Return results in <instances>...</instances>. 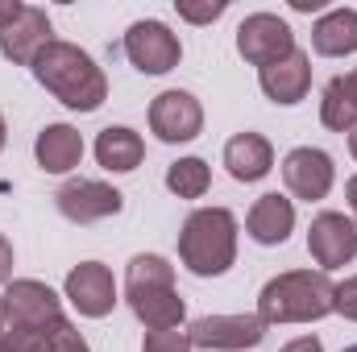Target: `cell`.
<instances>
[{"instance_id":"cell-27","label":"cell","mask_w":357,"mask_h":352,"mask_svg":"<svg viewBox=\"0 0 357 352\" xmlns=\"http://www.w3.org/2000/svg\"><path fill=\"white\" fill-rule=\"evenodd\" d=\"M8 278H13V245L0 232V286H8Z\"/></svg>"},{"instance_id":"cell-17","label":"cell","mask_w":357,"mask_h":352,"mask_svg":"<svg viewBox=\"0 0 357 352\" xmlns=\"http://www.w3.org/2000/svg\"><path fill=\"white\" fill-rule=\"evenodd\" d=\"M33 158H38V166H42L46 175H67V170H75L79 158H84V137H79V129H71V125H46V129L38 133V141H33Z\"/></svg>"},{"instance_id":"cell-24","label":"cell","mask_w":357,"mask_h":352,"mask_svg":"<svg viewBox=\"0 0 357 352\" xmlns=\"http://www.w3.org/2000/svg\"><path fill=\"white\" fill-rule=\"evenodd\" d=\"M191 336L187 332H150L146 340H142V352H191Z\"/></svg>"},{"instance_id":"cell-32","label":"cell","mask_w":357,"mask_h":352,"mask_svg":"<svg viewBox=\"0 0 357 352\" xmlns=\"http://www.w3.org/2000/svg\"><path fill=\"white\" fill-rule=\"evenodd\" d=\"M349 154H354V158H357V129H354V133H349Z\"/></svg>"},{"instance_id":"cell-29","label":"cell","mask_w":357,"mask_h":352,"mask_svg":"<svg viewBox=\"0 0 357 352\" xmlns=\"http://www.w3.org/2000/svg\"><path fill=\"white\" fill-rule=\"evenodd\" d=\"M282 352H324V344H320V336H299V340H291Z\"/></svg>"},{"instance_id":"cell-20","label":"cell","mask_w":357,"mask_h":352,"mask_svg":"<svg viewBox=\"0 0 357 352\" xmlns=\"http://www.w3.org/2000/svg\"><path fill=\"white\" fill-rule=\"evenodd\" d=\"M312 50L320 58H345L357 50V8H333L312 25Z\"/></svg>"},{"instance_id":"cell-9","label":"cell","mask_w":357,"mask_h":352,"mask_svg":"<svg viewBox=\"0 0 357 352\" xmlns=\"http://www.w3.org/2000/svg\"><path fill=\"white\" fill-rule=\"evenodd\" d=\"M195 349H216V352H241L258 349L266 340V323L258 315H204L187 328Z\"/></svg>"},{"instance_id":"cell-30","label":"cell","mask_w":357,"mask_h":352,"mask_svg":"<svg viewBox=\"0 0 357 352\" xmlns=\"http://www.w3.org/2000/svg\"><path fill=\"white\" fill-rule=\"evenodd\" d=\"M291 8L295 13H316V8H324V0H291Z\"/></svg>"},{"instance_id":"cell-26","label":"cell","mask_w":357,"mask_h":352,"mask_svg":"<svg viewBox=\"0 0 357 352\" xmlns=\"http://www.w3.org/2000/svg\"><path fill=\"white\" fill-rule=\"evenodd\" d=\"M54 352H91V349H88V340L75 332V323H71V328L59 336V349H54Z\"/></svg>"},{"instance_id":"cell-25","label":"cell","mask_w":357,"mask_h":352,"mask_svg":"<svg viewBox=\"0 0 357 352\" xmlns=\"http://www.w3.org/2000/svg\"><path fill=\"white\" fill-rule=\"evenodd\" d=\"M333 311L357 323V273H354V278H345V282L337 286V294H333Z\"/></svg>"},{"instance_id":"cell-8","label":"cell","mask_w":357,"mask_h":352,"mask_svg":"<svg viewBox=\"0 0 357 352\" xmlns=\"http://www.w3.org/2000/svg\"><path fill=\"white\" fill-rule=\"evenodd\" d=\"M54 203L71 224H100L125 207V195L100 178H71L54 191Z\"/></svg>"},{"instance_id":"cell-23","label":"cell","mask_w":357,"mask_h":352,"mask_svg":"<svg viewBox=\"0 0 357 352\" xmlns=\"http://www.w3.org/2000/svg\"><path fill=\"white\" fill-rule=\"evenodd\" d=\"M178 17L183 21H191V25H208V21H216V17H225L229 13V0H208V4H191V0H175Z\"/></svg>"},{"instance_id":"cell-5","label":"cell","mask_w":357,"mask_h":352,"mask_svg":"<svg viewBox=\"0 0 357 352\" xmlns=\"http://www.w3.org/2000/svg\"><path fill=\"white\" fill-rule=\"evenodd\" d=\"M178 257L195 278H220L237 262V216L229 207H199L183 220Z\"/></svg>"},{"instance_id":"cell-11","label":"cell","mask_w":357,"mask_h":352,"mask_svg":"<svg viewBox=\"0 0 357 352\" xmlns=\"http://www.w3.org/2000/svg\"><path fill=\"white\" fill-rule=\"evenodd\" d=\"M307 253L324 273L349 265L357 257V224L341 211H320L307 228Z\"/></svg>"},{"instance_id":"cell-22","label":"cell","mask_w":357,"mask_h":352,"mask_svg":"<svg viewBox=\"0 0 357 352\" xmlns=\"http://www.w3.org/2000/svg\"><path fill=\"white\" fill-rule=\"evenodd\" d=\"M167 186L178 199H204L208 186H212V170H208L204 158H178V162L167 166Z\"/></svg>"},{"instance_id":"cell-13","label":"cell","mask_w":357,"mask_h":352,"mask_svg":"<svg viewBox=\"0 0 357 352\" xmlns=\"http://www.w3.org/2000/svg\"><path fill=\"white\" fill-rule=\"evenodd\" d=\"M63 290H67L71 307L84 319H104L116 307V282H112L108 265H100V262H79L67 273V286Z\"/></svg>"},{"instance_id":"cell-18","label":"cell","mask_w":357,"mask_h":352,"mask_svg":"<svg viewBox=\"0 0 357 352\" xmlns=\"http://www.w3.org/2000/svg\"><path fill=\"white\" fill-rule=\"evenodd\" d=\"M146 158V141L142 133H133L129 125H108L100 137H96V162L112 175H129L137 170Z\"/></svg>"},{"instance_id":"cell-28","label":"cell","mask_w":357,"mask_h":352,"mask_svg":"<svg viewBox=\"0 0 357 352\" xmlns=\"http://www.w3.org/2000/svg\"><path fill=\"white\" fill-rule=\"evenodd\" d=\"M21 13H25V4H21V0H0V33H4Z\"/></svg>"},{"instance_id":"cell-15","label":"cell","mask_w":357,"mask_h":352,"mask_svg":"<svg viewBox=\"0 0 357 352\" xmlns=\"http://www.w3.org/2000/svg\"><path fill=\"white\" fill-rule=\"evenodd\" d=\"M258 83H262L270 104H287L291 108V104H299L307 95V88H312V58L295 46V54H287L282 63H270V67L258 71Z\"/></svg>"},{"instance_id":"cell-3","label":"cell","mask_w":357,"mask_h":352,"mask_svg":"<svg viewBox=\"0 0 357 352\" xmlns=\"http://www.w3.org/2000/svg\"><path fill=\"white\" fill-rule=\"evenodd\" d=\"M333 294L337 286L328 282L324 269H287L270 278L258 294V319L262 323H316L333 315Z\"/></svg>"},{"instance_id":"cell-12","label":"cell","mask_w":357,"mask_h":352,"mask_svg":"<svg viewBox=\"0 0 357 352\" xmlns=\"http://www.w3.org/2000/svg\"><path fill=\"white\" fill-rule=\"evenodd\" d=\"M333 178H337L333 158L324 150H316V145H299V150H291L282 158V182H287V191L295 199H307V203L324 199L333 191Z\"/></svg>"},{"instance_id":"cell-35","label":"cell","mask_w":357,"mask_h":352,"mask_svg":"<svg viewBox=\"0 0 357 352\" xmlns=\"http://www.w3.org/2000/svg\"><path fill=\"white\" fill-rule=\"evenodd\" d=\"M345 352H357V344H354V349H345Z\"/></svg>"},{"instance_id":"cell-14","label":"cell","mask_w":357,"mask_h":352,"mask_svg":"<svg viewBox=\"0 0 357 352\" xmlns=\"http://www.w3.org/2000/svg\"><path fill=\"white\" fill-rule=\"evenodd\" d=\"M50 42H54V38H50V17H46V8L25 4V13L0 33V54H4L8 63H17V67H33V58H38Z\"/></svg>"},{"instance_id":"cell-4","label":"cell","mask_w":357,"mask_h":352,"mask_svg":"<svg viewBox=\"0 0 357 352\" xmlns=\"http://www.w3.org/2000/svg\"><path fill=\"white\" fill-rule=\"evenodd\" d=\"M125 298L150 332H175L183 323V298L175 290V265L158 253H137L125 269Z\"/></svg>"},{"instance_id":"cell-21","label":"cell","mask_w":357,"mask_h":352,"mask_svg":"<svg viewBox=\"0 0 357 352\" xmlns=\"http://www.w3.org/2000/svg\"><path fill=\"white\" fill-rule=\"evenodd\" d=\"M320 120H324V129H333V133H354L357 129V95H354V88H349V75L328 79L324 99H320Z\"/></svg>"},{"instance_id":"cell-34","label":"cell","mask_w":357,"mask_h":352,"mask_svg":"<svg viewBox=\"0 0 357 352\" xmlns=\"http://www.w3.org/2000/svg\"><path fill=\"white\" fill-rule=\"evenodd\" d=\"M0 150H4V116H0Z\"/></svg>"},{"instance_id":"cell-33","label":"cell","mask_w":357,"mask_h":352,"mask_svg":"<svg viewBox=\"0 0 357 352\" xmlns=\"http://www.w3.org/2000/svg\"><path fill=\"white\" fill-rule=\"evenodd\" d=\"M349 88H354V95H357V67L349 71Z\"/></svg>"},{"instance_id":"cell-31","label":"cell","mask_w":357,"mask_h":352,"mask_svg":"<svg viewBox=\"0 0 357 352\" xmlns=\"http://www.w3.org/2000/svg\"><path fill=\"white\" fill-rule=\"evenodd\" d=\"M345 195H349V207H354V216H357V175L345 182Z\"/></svg>"},{"instance_id":"cell-10","label":"cell","mask_w":357,"mask_h":352,"mask_svg":"<svg viewBox=\"0 0 357 352\" xmlns=\"http://www.w3.org/2000/svg\"><path fill=\"white\" fill-rule=\"evenodd\" d=\"M150 129L167 145L195 141L199 129H204V108H199V99L191 91L171 88V91H162V95H154V104H150Z\"/></svg>"},{"instance_id":"cell-2","label":"cell","mask_w":357,"mask_h":352,"mask_svg":"<svg viewBox=\"0 0 357 352\" xmlns=\"http://www.w3.org/2000/svg\"><path fill=\"white\" fill-rule=\"evenodd\" d=\"M33 79L50 91L59 104H67L71 112H96L108 99V79L96 67L88 50L71 46V42H50L38 58H33Z\"/></svg>"},{"instance_id":"cell-16","label":"cell","mask_w":357,"mask_h":352,"mask_svg":"<svg viewBox=\"0 0 357 352\" xmlns=\"http://www.w3.org/2000/svg\"><path fill=\"white\" fill-rule=\"evenodd\" d=\"M245 232H250L258 245H282V241L295 232V203H291L287 195H278V191L262 195V199L250 207V216H245Z\"/></svg>"},{"instance_id":"cell-7","label":"cell","mask_w":357,"mask_h":352,"mask_svg":"<svg viewBox=\"0 0 357 352\" xmlns=\"http://www.w3.org/2000/svg\"><path fill=\"white\" fill-rule=\"evenodd\" d=\"M125 58L142 75H167V71L178 67L183 46L162 21H133L129 33H125Z\"/></svg>"},{"instance_id":"cell-1","label":"cell","mask_w":357,"mask_h":352,"mask_svg":"<svg viewBox=\"0 0 357 352\" xmlns=\"http://www.w3.org/2000/svg\"><path fill=\"white\" fill-rule=\"evenodd\" d=\"M71 328L59 294L38 278H17L0 294V352H54Z\"/></svg>"},{"instance_id":"cell-19","label":"cell","mask_w":357,"mask_h":352,"mask_svg":"<svg viewBox=\"0 0 357 352\" xmlns=\"http://www.w3.org/2000/svg\"><path fill=\"white\" fill-rule=\"evenodd\" d=\"M225 166L237 182H258L270 175L274 166V150L262 133H237L229 145H225Z\"/></svg>"},{"instance_id":"cell-6","label":"cell","mask_w":357,"mask_h":352,"mask_svg":"<svg viewBox=\"0 0 357 352\" xmlns=\"http://www.w3.org/2000/svg\"><path fill=\"white\" fill-rule=\"evenodd\" d=\"M237 54L254 67H270L282 63L287 54H295V33L282 17L274 13H250L237 25Z\"/></svg>"}]
</instances>
